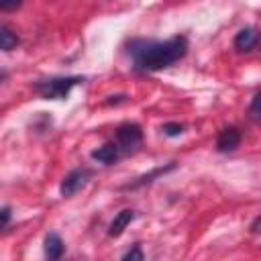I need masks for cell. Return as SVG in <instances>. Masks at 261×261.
<instances>
[{"instance_id": "1", "label": "cell", "mask_w": 261, "mask_h": 261, "mask_svg": "<svg viewBox=\"0 0 261 261\" xmlns=\"http://www.w3.org/2000/svg\"><path fill=\"white\" fill-rule=\"evenodd\" d=\"M137 69L141 71H159L163 67H169L177 59H181L188 53V39L177 35L167 41H143L137 39L128 47Z\"/></svg>"}, {"instance_id": "2", "label": "cell", "mask_w": 261, "mask_h": 261, "mask_svg": "<svg viewBox=\"0 0 261 261\" xmlns=\"http://www.w3.org/2000/svg\"><path fill=\"white\" fill-rule=\"evenodd\" d=\"M80 82H84V77L80 75H67V77H51L45 82H39L35 88L43 98H53V100H61L69 94V90L73 86H77Z\"/></svg>"}, {"instance_id": "3", "label": "cell", "mask_w": 261, "mask_h": 261, "mask_svg": "<svg viewBox=\"0 0 261 261\" xmlns=\"http://www.w3.org/2000/svg\"><path fill=\"white\" fill-rule=\"evenodd\" d=\"M90 175H92V171H90V169H84V167L69 171V173L63 177L61 186H59V192H61V196H65V198L73 196L77 190H82V188L86 186V181L90 179Z\"/></svg>"}, {"instance_id": "4", "label": "cell", "mask_w": 261, "mask_h": 261, "mask_svg": "<svg viewBox=\"0 0 261 261\" xmlns=\"http://www.w3.org/2000/svg\"><path fill=\"white\" fill-rule=\"evenodd\" d=\"M116 141H118L124 149H133V147H137V145L143 141V130H141V126L135 124V122H124V124H120L118 130H116Z\"/></svg>"}, {"instance_id": "5", "label": "cell", "mask_w": 261, "mask_h": 261, "mask_svg": "<svg viewBox=\"0 0 261 261\" xmlns=\"http://www.w3.org/2000/svg\"><path fill=\"white\" fill-rule=\"evenodd\" d=\"M241 143V130L237 126H226L220 130L218 135V141H216V149L220 153H228V151H234Z\"/></svg>"}, {"instance_id": "6", "label": "cell", "mask_w": 261, "mask_h": 261, "mask_svg": "<svg viewBox=\"0 0 261 261\" xmlns=\"http://www.w3.org/2000/svg\"><path fill=\"white\" fill-rule=\"evenodd\" d=\"M133 218H135V210H130V208L118 212V214L114 216V220L110 222V226H108V234H110V237H120V234L124 232V228L130 224Z\"/></svg>"}, {"instance_id": "7", "label": "cell", "mask_w": 261, "mask_h": 261, "mask_svg": "<svg viewBox=\"0 0 261 261\" xmlns=\"http://www.w3.org/2000/svg\"><path fill=\"white\" fill-rule=\"evenodd\" d=\"M92 159L98 161V163H104V165L114 163V161L118 159V145H114V143H106V145L94 149V151H92Z\"/></svg>"}, {"instance_id": "8", "label": "cell", "mask_w": 261, "mask_h": 261, "mask_svg": "<svg viewBox=\"0 0 261 261\" xmlns=\"http://www.w3.org/2000/svg\"><path fill=\"white\" fill-rule=\"evenodd\" d=\"M255 43H257V31L253 27H247V29L239 31L237 37H234L237 51H251L255 47Z\"/></svg>"}, {"instance_id": "9", "label": "cell", "mask_w": 261, "mask_h": 261, "mask_svg": "<svg viewBox=\"0 0 261 261\" xmlns=\"http://www.w3.org/2000/svg\"><path fill=\"white\" fill-rule=\"evenodd\" d=\"M45 255L49 259H59L63 255V241L59 239V234L49 232L45 237Z\"/></svg>"}, {"instance_id": "10", "label": "cell", "mask_w": 261, "mask_h": 261, "mask_svg": "<svg viewBox=\"0 0 261 261\" xmlns=\"http://www.w3.org/2000/svg\"><path fill=\"white\" fill-rule=\"evenodd\" d=\"M171 169H175V163H169V165H165V167H157V169H153V171H149V173L141 175L135 184H128V186H124V188H139V186L149 184V181H153L157 175H163V173H167V171H171Z\"/></svg>"}, {"instance_id": "11", "label": "cell", "mask_w": 261, "mask_h": 261, "mask_svg": "<svg viewBox=\"0 0 261 261\" xmlns=\"http://www.w3.org/2000/svg\"><path fill=\"white\" fill-rule=\"evenodd\" d=\"M18 45V37L6 27V24H2L0 27V47H2V51H10V49H14Z\"/></svg>"}, {"instance_id": "12", "label": "cell", "mask_w": 261, "mask_h": 261, "mask_svg": "<svg viewBox=\"0 0 261 261\" xmlns=\"http://www.w3.org/2000/svg\"><path fill=\"white\" fill-rule=\"evenodd\" d=\"M249 114H251L253 120H261V92L253 96L251 106H249Z\"/></svg>"}, {"instance_id": "13", "label": "cell", "mask_w": 261, "mask_h": 261, "mask_svg": "<svg viewBox=\"0 0 261 261\" xmlns=\"http://www.w3.org/2000/svg\"><path fill=\"white\" fill-rule=\"evenodd\" d=\"M163 133H165L167 137H177V135L184 133V126H181L179 122H165V124H163Z\"/></svg>"}, {"instance_id": "14", "label": "cell", "mask_w": 261, "mask_h": 261, "mask_svg": "<svg viewBox=\"0 0 261 261\" xmlns=\"http://www.w3.org/2000/svg\"><path fill=\"white\" fill-rule=\"evenodd\" d=\"M122 259H124V261H143V259H145V255H143L141 247H139V245H135L128 253H124V255H122Z\"/></svg>"}, {"instance_id": "15", "label": "cell", "mask_w": 261, "mask_h": 261, "mask_svg": "<svg viewBox=\"0 0 261 261\" xmlns=\"http://www.w3.org/2000/svg\"><path fill=\"white\" fill-rule=\"evenodd\" d=\"M22 4V0H0V8L2 10H14Z\"/></svg>"}, {"instance_id": "16", "label": "cell", "mask_w": 261, "mask_h": 261, "mask_svg": "<svg viewBox=\"0 0 261 261\" xmlns=\"http://www.w3.org/2000/svg\"><path fill=\"white\" fill-rule=\"evenodd\" d=\"M8 222H10V208H8V206H4V208H2V224H0V226H2V228H6V226H8Z\"/></svg>"}, {"instance_id": "17", "label": "cell", "mask_w": 261, "mask_h": 261, "mask_svg": "<svg viewBox=\"0 0 261 261\" xmlns=\"http://www.w3.org/2000/svg\"><path fill=\"white\" fill-rule=\"evenodd\" d=\"M253 230H255V232H259V230H261V218H257V220L253 222Z\"/></svg>"}]
</instances>
